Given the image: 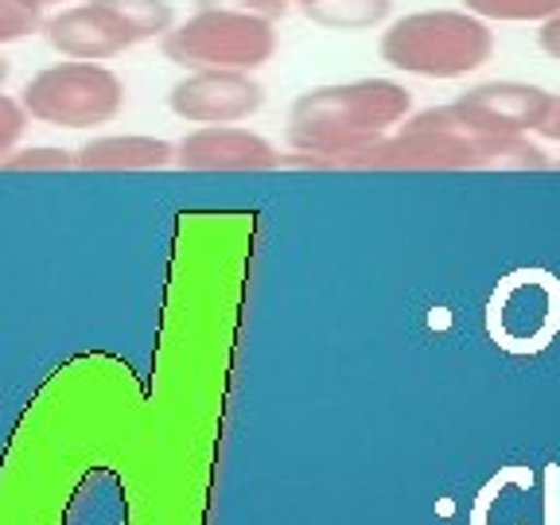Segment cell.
<instances>
[{"label": "cell", "instance_id": "cell-1", "mask_svg": "<svg viewBox=\"0 0 560 525\" xmlns=\"http://www.w3.org/2000/svg\"><path fill=\"white\" fill-rule=\"evenodd\" d=\"M0 525H191V471L129 366L82 350L0 447Z\"/></svg>", "mask_w": 560, "mask_h": 525}, {"label": "cell", "instance_id": "cell-2", "mask_svg": "<svg viewBox=\"0 0 560 525\" xmlns=\"http://www.w3.org/2000/svg\"><path fill=\"white\" fill-rule=\"evenodd\" d=\"M412 114V94L394 79H354L315 86L292 102L289 137L300 167H335V160L389 137Z\"/></svg>", "mask_w": 560, "mask_h": 525}, {"label": "cell", "instance_id": "cell-3", "mask_svg": "<svg viewBox=\"0 0 560 525\" xmlns=\"http://www.w3.org/2000/svg\"><path fill=\"white\" fill-rule=\"evenodd\" d=\"M350 172H482V167H549L537 144L525 137H479L447 121L444 105L409 114L389 137L335 160Z\"/></svg>", "mask_w": 560, "mask_h": 525}, {"label": "cell", "instance_id": "cell-4", "mask_svg": "<svg viewBox=\"0 0 560 525\" xmlns=\"http://www.w3.org/2000/svg\"><path fill=\"white\" fill-rule=\"evenodd\" d=\"M377 51L397 74L455 82L487 67L494 55V32L467 9H424L397 16L382 32Z\"/></svg>", "mask_w": 560, "mask_h": 525}, {"label": "cell", "instance_id": "cell-5", "mask_svg": "<svg viewBox=\"0 0 560 525\" xmlns=\"http://www.w3.org/2000/svg\"><path fill=\"white\" fill-rule=\"evenodd\" d=\"M20 105L51 129H97L125 109V82L105 62H51L24 82Z\"/></svg>", "mask_w": 560, "mask_h": 525}, {"label": "cell", "instance_id": "cell-6", "mask_svg": "<svg viewBox=\"0 0 560 525\" xmlns=\"http://www.w3.org/2000/svg\"><path fill=\"white\" fill-rule=\"evenodd\" d=\"M160 51L179 70H245L254 74L277 55V24L245 12L199 9L160 39Z\"/></svg>", "mask_w": 560, "mask_h": 525}, {"label": "cell", "instance_id": "cell-7", "mask_svg": "<svg viewBox=\"0 0 560 525\" xmlns=\"http://www.w3.org/2000/svg\"><path fill=\"white\" fill-rule=\"evenodd\" d=\"M552 94L534 82H479V86L464 90L455 102L444 105V114L452 125L479 137H529L549 114Z\"/></svg>", "mask_w": 560, "mask_h": 525}, {"label": "cell", "instance_id": "cell-8", "mask_svg": "<svg viewBox=\"0 0 560 525\" xmlns=\"http://www.w3.org/2000/svg\"><path fill=\"white\" fill-rule=\"evenodd\" d=\"M167 109L187 125H242L265 109V86L245 70H187L167 90Z\"/></svg>", "mask_w": 560, "mask_h": 525}, {"label": "cell", "instance_id": "cell-9", "mask_svg": "<svg viewBox=\"0 0 560 525\" xmlns=\"http://www.w3.org/2000/svg\"><path fill=\"white\" fill-rule=\"evenodd\" d=\"M284 164L269 140L242 125H199L175 144V167L184 172H272Z\"/></svg>", "mask_w": 560, "mask_h": 525}, {"label": "cell", "instance_id": "cell-10", "mask_svg": "<svg viewBox=\"0 0 560 525\" xmlns=\"http://www.w3.org/2000/svg\"><path fill=\"white\" fill-rule=\"evenodd\" d=\"M44 39L62 59H79V62H109L132 47L129 35L121 32V24L105 12L102 0L67 4L55 16H47Z\"/></svg>", "mask_w": 560, "mask_h": 525}, {"label": "cell", "instance_id": "cell-11", "mask_svg": "<svg viewBox=\"0 0 560 525\" xmlns=\"http://www.w3.org/2000/svg\"><path fill=\"white\" fill-rule=\"evenodd\" d=\"M167 164H175V144L144 132H105L74 152V167L82 172H160Z\"/></svg>", "mask_w": 560, "mask_h": 525}, {"label": "cell", "instance_id": "cell-12", "mask_svg": "<svg viewBox=\"0 0 560 525\" xmlns=\"http://www.w3.org/2000/svg\"><path fill=\"white\" fill-rule=\"evenodd\" d=\"M394 0H319L307 4L304 16L331 32H374L389 20Z\"/></svg>", "mask_w": 560, "mask_h": 525}, {"label": "cell", "instance_id": "cell-13", "mask_svg": "<svg viewBox=\"0 0 560 525\" xmlns=\"http://www.w3.org/2000/svg\"><path fill=\"white\" fill-rule=\"evenodd\" d=\"M102 4L121 24L132 47L149 44V39H164L175 27V9L167 0H102Z\"/></svg>", "mask_w": 560, "mask_h": 525}, {"label": "cell", "instance_id": "cell-14", "mask_svg": "<svg viewBox=\"0 0 560 525\" xmlns=\"http://www.w3.org/2000/svg\"><path fill=\"white\" fill-rule=\"evenodd\" d=\"M464 9L487 24H545L560 16V0H464Z\"/></svg>", "mask_w": 560, "mask_h": 525}, {"label": "cell", "instance_id": "cell-15", "mask_svg": "<svg viewBox=\"0 0 560 525\" xmlns=\"http://www.w3.org/2000/svg\"><path fill=\"white\" fill-rule=\"evenodd\" d=\"M44 20L47 12L39 0H0V47L44 32Z\"/></svg>", "mask_w": 560, "mask_h": 525}, {"label": "cell", "instance_id": "cell-16", "mask_svg": "<svg viewBox=\"0 0 560 525\" xmlns=\"http://www.w3.org/2000/svg\"><path fill=\"white\" fill-rule=\"evenodd\" d=\"M74 167V152L55 149V144H32V149H16L0 172H67Z\"/></svg>", "mask_w": 560, "mask_h": 525}, {"label": "cell", "instance_id": "cell-17", "mask_svg": "<svg viewBox=\"0 0 560 525\" xmlns=\"http://www.w3.org/2000/svg\"><path fill=\"white\" fill-rule=\"evenodd\" d=\"M27 109L20 105V97H9L4 90H0V164L12 156V152L20 149V140H24L27 132Z\"/></svg>", "mask_w": 560, "mask_h": 525}, {"label": "cell", "instance_id": "cell-18", "mask_svg": "<svg viewBox=\"0 0 560 525\" xmlns=\"http://www.w3.org/2000/svg\"><path fill=\"white\" fill-rule=\"evenodd\" d=\"M506 482H517V487L529 490V487H534V475H529V467H502V471L479 490V499H475V506H471V525H487L490 506H494V499L502 494V487H506Z\"/></svg>", "mask_w": 560, "mask_h": 525}, {"label": "cell", "instance_id": "cell-19", "mask_svg": "<svg viewBox=\"0 0 560 525\" xmlns=\"http://www.w3.org/2000/svg\"><path fill=\"white\" fill-rule=\"evenodd\" d=\"M195 9H222V12H245V16L261 20H284L292 9V0H195Z\"/></svg>", "mask_w": 560, "mask_h": 525}, {"label": "cell", "instance_id": "cell-20", "mask_svg": "<svg viewBox=\"0 0 560 525\" xmlns=\"http://www.w3.org/2000/svg\"><path fill=\"white\" fill-rule=\"evenodd\" d=\"M545 525H560V467L545 471Z\"/></svg>", "mask_w": 560, "mask_h": 525}, {"label": "cell", "instance_id": "cell-21", "mask_svg": "<svg viewBox=\"0 0 560 525\" xmlns=\"http://www.w3.org/2000/svg\"><path fill=\"white\" fill-rule=\"evenodd\" d=\"M537 47H541V51L549 55V59L560 62V16L545 20L541 32H537Z\"/></svg>", "mask_w": 560, "mask_h": 525}, {"label": "cell", "instance_id": "cell-22", "mask_svg": "<svg viewBox=\"0 0 560 525\" xmlns=\"http://www.w3.org/2000/svg\"><path fill=\"white\" fill-rule=\"evenodd\" d=\"M537 132H541L545 140H557V144H560V94H552L549 114H545V121L537 125Z\"/></svg>", "mask_w": 560, "mask_h": 525}, {"label": "cell", "instance_id": "cell-23", "mask_svg": "<svg viewBox=\"0 0 560 525\" xmlns=\"http://www.w3.org/2000/svg\"><path fill=\"white\" fill-rule=\"evenodd\" d=\"M9 74H12V62L0 55V90H4V82H9Z\"/></svg>", "mask_w": 560, "mask_h": 525}, {"label": "cell", "instance_id": "cell-24", "mask_svg": "<svg viewBox=\"0 0 560 525\" xmlns=\"http://www.w3.org/2000/svg\"><path fill=\"white\" fill-rule=\"evenodd\" d=\"M44 9H51V4H59V9H67V4H79V0H39Z\"/></svg>", "mask_w": 560, "mask_h": 525}, {"label": "cell", "instance_id": "cell-25", "mask_svg": "<svg viewBox=\"0 0 560 525\" xmlns=\"http://www.w3.org/2000/svg\"><path fill=\"white\" fill-rule=\"evenodd\" d=\"M292 4H300V9H307V4H319V0H292Z\"/></svg>", "mask_w": 560, "mask_h": 525}, {"label": "cell", "instance_id": "cell-26", "mask_svg": "<svg viewBox=\"0 0 560 525\" xmlns=\"http://www.w3.org/2000/svg\"><path fill=\"white\" fill-rule=\"evenodd\" d=\"M557 167H560V160H557Z\"/></svg>", "mask_w": 560, "mask_h": 525}]
</instances>
